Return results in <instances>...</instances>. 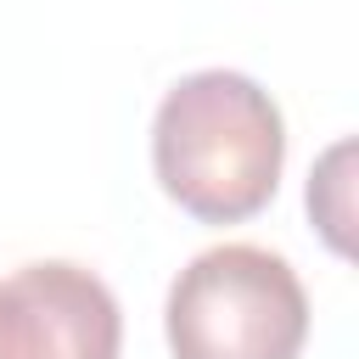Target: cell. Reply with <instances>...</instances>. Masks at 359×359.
I'll use <instances>...</instances> for the list:
<instances>
[{
  "label": "cell",
  "instance_id": "6da1fadb",
  "mask_svg": "<svg viewBox=\"0 0 359 359\" xmlns=\"http://www.w3.org/2000/svg\"><path fill=\"white\" fill-rule=\"evenodd\" d=\"M286 163V123L264 84L230 67L185 73L151 123V168L196 224H241L269 208Z\"/></svg>",
  "mask_w": 359,
  "mask_h": 359
},
{
  "label": "cell",
  "instance_id": "7a4b0ae2",
  "mask_svg": "<svg viewBox=\"0 0 359 359\" xmlns=\"http://www.w3.org/2000/svg\"><path fill=\"white\" fill-rule=\"evenodd\" d=\"M163 325L174 359H297L309 342V292L280 252L224 241L174 275Z\"/></svg>",
  "mask_w": 359,
  "mask_h": 359
},
{
  "label": "cell",
  "instance_id": "3957f363",
  "mask_svg": "<svg viewBox=\"0 0 359 359\" xmlns=\"http://www.w3.org/2000/svg\"><path fill=\"white\" fill-rule=\"evenodd\" d=\"M123 314L84 264L45 258L0 275V359H118Z\"/></svg>",
  "mask_w": 359,
  "mask_h": 359
}]
</instances>
